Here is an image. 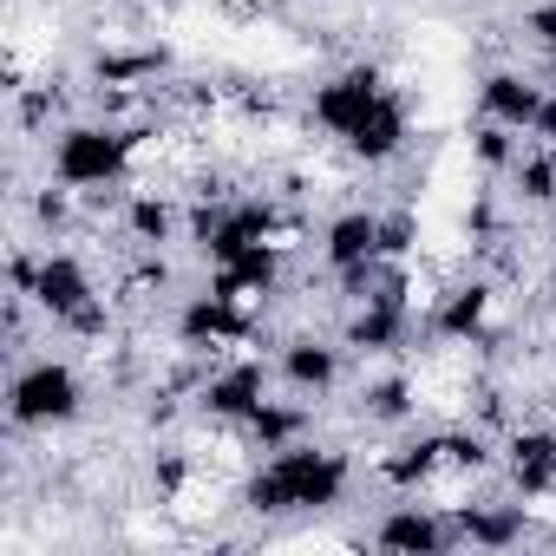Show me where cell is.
<instances>
[{
	"mask_svg": "<svg viewBox=\"0 0 556 556\" xmlns=\"http://www.w3.org/2000/svg\"><path fill=\"white\" fill-rule=\"evenodd\" d=\"M426 334L445 348H491L497 341V289L484 275H458L426 302Z\"/></svg>",
	"mask_w": 556,
	"mask_h": 556,
	"instance_id": "8",
	"label": "cell"
},
{
	"mask_svg": "<svg viewBox=\"0 0 556 556\" xmlns=\"http://www.w3.org/2000/svg\"><path fill=\"white\" fill-rule=\"evenodd\" d=\"M393 92H400V86H393L374 60H348V66H334V73H321V79L308 86V125L341 151Z\"/></svg>",
	"mask_w": 556,
	"mask_h": 556,
	"instance_id": "5",
	"label": "cell"
},
{
	"mask_svg": "<svg viewBox=\"0 0 556 556\" xmlns=\"http://www.w3.org/2000/svg\"><path fill=\"white\" fill-rule=\"evenodd\" d=\"M86 406H92L86 374H79L66 354H34V361H21L14 380H8V426H14V432L53 439V432L79 426Z\"/></svg>",
	"mask_w": 556,
	"mask_h": 556,
	"instance_id": "4",
	"label": "cell"
},
{
	"mask_svg": "<svg viewBox=\"0 0 556 556\" xmlns=\"http://www.w3.org/2000/svg\"><path fill=\"white\" fill-rule=\"evenodd\" d=\"M497 471L523 504L556 497V426H510L497 445Z\"/></svg>",
	"mask_w": 556,
	"mask_h": 556,
	"instance_id": "12",
	"label": "cell"
},
{
	"mask_svg": "<svg viewBox=\"0 0 556 556\" xmlns=\"http://www.w3.org/2000/svg\"><path fill=\"white\" fill-rule=\"evenodd\" d=\"M523 34L536 40V53H556V0H536L523 14Z\"/></svg>",
	"mask_w": 556,
	"mask_h": 556,
	"instance_id": "27",
	"label": "cell"
},
{
	"mask_svg": "<svg viewBox=\"0 0 556 556\" xmlns=\"http://www.w3.org/2000/svg\"><path fill=\"white\" fill-rule=\"evenodd\" d=\"M523 131H510V125H491V118H478L471 131H465V151H471V164L484 170V177H510V164L523 157Z\"/></svg>",
	"mask_w": 556,
	"mask_h": 556,
	"instance_id": "22",
	"label": "cell"
},
{
	"mask_svg": "<svg viewBox=\"0 0 556 556\" xmlns=\"http://www.w3.org/2000/svg\"><path fill=\"white\" fill-rule=\"evenodd\" d=\"M471 105H478V118L536 138V118H543V105H549V79H536V73H523V66H484V73L471 79Z\"/></svg>",
	"mask_w": 556,
	"mask_h": 556,
	"instance_id": "10",
	"label": "cell"
},
{
	"mask_svg": "<svg viewBox=\"0 0 556 556\" xmlns=\"http://www.w3.org/2000/svg\"><path fill=\"white\" fill-rule=\"evenodd\" d=\"M275 380H282L289 393H302V400H328V393L348 380V348H341V334H334V341H328V334H289L282 354H275Z\"/></svg>",
	"mask_w": 556,
	"mask_h": 556,
	"instance_id": "13",
	"label": "cell"
},
{
	"mask_svg": "<svg viewBox=\"0 0 556 556\" xmlns=\"http://www.w3.org/2000/svg\"><path fill=\"white\" fill-rule=\"evenodd\" d=\"M354 413L367 426H380V432H406L419 419V380L413 374H374V380H361V406Z\"/></svg>",
	"mask_w": 556,
	"mask_h": 556,
	"instance_id": "20",
	"label": "cell"
},
{
	"mask_svg": "<svg viewBox=\"0 0 556 556\" xmlns=\"http://www.w3.org/2000/svg\"><path fill=\"white\" fill-rule=\"evenodd\" d=\"M452 523H458V543L465 549H523L536 536L530 523V504L510 491V497H471V504H452Z\"/></svg>",
	"mask_w": 556,
	"mask_h": 556,
	"instance_id": "14",
	"label": "cell"
},
{
	"mask_svg": "<svg viewBox=\"0 0 556 556\" xmlns=\"http://www.w3.org/2000/svg\"><path fill=\"white\" fill-rule=\"evenodd\" d=\"M374 478L393 491V497H426L439 478H452V445H445V426L439 432H406L400 445H387L374 458Z\"/></svg>",
	"mask_w": 556,
	"mask_h": 556,
	"instance_id": "11",
	"label": "cell"
},
{
	"mask_svg": "<svg viewBox=\"0 0 556 556\" xmlns=\"http://www.w3.org/2000/svg\"><path fill=\"white\" fill-rule=\"evenodd\" d=\"M289 282V242H249L223 262H210V289L236 295V302H268V295H282Z\"/></svg>",
	"mask_w": 556,
	"mask_h": 556,
	"instance_id": "15",
	"label": "cell"
},
{
	"mask_svg": "<svg viewBox=\"0 0 556 556\" xmlns=\"http://www.w3.org/2000/svg\"><path fill=\"white\" fill-rule=\"evenodd\" d=\"M184 223H190V210L170 190H131L125 210H118V229H125L131 249H170L184 236Z\"/></svg>",
	"mask_w": 556,
	"mask_h": 556,
	"instance_id": "18",
	"label": "cell"
},
{
	"mask_svg": "<svg viewBox=\"0 0 556 556\" xmlns=\"http://www.w3.org/2000/svg\"><path fill=\"white\" fill-rule=\"evenodd\" d=\"M73 197H79V190H66L60 177H47V190H34V197H27L34 223H40L53 242H60V236H66V223H73Z\"/></svg>",
	"mask_w": 556,
	"mask_h": 556,
	"instance_id": "24",
	"label": "cell"
},
{
	"mask_svg": "<svg viewBox=\"0 0 556 556\" xmlns=\"http://www.w3.org/2000/svg\"><path fill=\"white\" fill-rule=\"evenodd\" d=\"M138 144H144V131H131V125L66 118L47 138V177H60L79 197H112V190H125V177L138 164Z\"/></svg>",
	"mask_w": 556,
	"mask_h": 556,
	"instance_id": "2",
	"label": "cell"
},
{
	"mask_svg": "<svg viewBox=\"0 0 556 556\" xmlns=\"http://www.w3.org/2000/svg\"><path fill=\"white\" fill-rule=\"evenodd\" d=\"M308 426H315L308 400L282 387V393H268V400H262V406H255V413H249V419L236 426V439H242V452H255V458H262V452L302 445V439H308Z\"/></svg>",
	"mask_w": 556,
	"mask_h": 556,
	"instance_id": "16",
	"label": "cell"
},
{
	"mask_svg": "<svg viewBox=\"0 0 556 556\" xmlns=\"http://www.w3.org/2000/svg\"><path fill=\"white\" fill-rule=\"evenodd\" d=\"M380 249H387V262H413V249H419V216H413V210H380Z\"/></svg>",
	"mask_w": 556,
	"mask_h": 556,
	"instance_id": "25",
	"label": "cell"
},
{
	"mask_svg": "<svg viewBox=\"0 0 556 556\" xmlns=\"http://www.w3.org/2000/svg\"><path fill=\"white\" fill-rule=\"evenodd\" d=\"M374 549H400V556H445L458 549V523H452V504H426V497H400L374 517L367 530Z\"/></svg>",
	"mask_w": 556,
	"mask_h": 556,
	"instance_id": "9",
	"label": "cell"
},
{
	"mask_svg": "<svg viewBox=\"0 0 556 556\" xmlns=\"http://www.w3.org/2000/svg\"><path fill=\"white\" fill-rule=\"evenodd\" d=\"M34 315L73 341H105L112 334V295L99 289V275L79 249H60L47 242L40 249V268H34V289H27Z\"/></svg>",
	"mask_w": 556,
	"mask_h": 556,
	"instance_id": "3",
	"label": "cell"
},
{
	"mask_svg": "<svg viewBox=\"0 0 556 556\" xmlns=\"http://www.w3.org/2000/svg\"><path fill=\"white\" fill-rule=\"evenodd\" d=\"M543 308L556 315V268H549V282H543Z\"/></svg>",
	"mask_w": 556,
	"mask_h": 556,
	"instance_id": "29",
	"label": "cell"
},
{
	"mask_svg": "<svg viewBox=\"0 0 556 556\" xmlns=\"http://www.w3.org/2000/svg\"><path fill=\"white\" fill-rule=\"evenodd\" d=\"M53 112H60V86H14V118H21V131H40Z\"/></svg>",
	"mask_w": 556,
	"mask_h": 556,
	"instance_id": "26",
	"label": "cell"
},
{
	"mask_svg": "<svg viewBox=\"0 0 556 556\" xmlns=\"http://www.w3.org/2000/svg\"><path fill=\"white\" fill-rule=\"evenodd\" d=\"M275 387V361H262V354H223V361H210V374H197V387H190V406L210 419V426H242Z\"/></svg>",
	"mask_w": 556,
	"mask_h": 556,
	"instance_id": "7",
	"label": "cell"
},
{
	"mask_svg": "<svg viewBox=\"0 0 556 556\" xmlns=\"http://www.w3.org/2000/svg\"><path fill=\"white\" fill-rule=\"evenodd\" d=\"M536 144L556 151V92H549V105H543V118H536Z\"/></svg>",
	"mask_w": 556,
	"mask_h": 556,
	"instance_id": "28",
	"label": "cell"
},
{
	"mask_svg": "<svg viewBox=\"0 0 556 556\" xmlns=\"http://www.w3.org/2000/svg\"><path fill=\"white\" fill-rule=\"evenodd\" d=\"M543 79H549V92H556V53H543Z\"/></svg>",
	"mask_w": 556,
	"mask_h": 556,
	"instance_id": "30",
	"label": "cell"
},
{
	"mask_svg": "<svg viewBox=\"0 0 556 556\" xmlns=\"http://www.w3.org/2000/svg\"><path fill=\"white\" fill-rule=\"evenodd\" d=\"M406 144H413V105H406V92H393V99L341 144V157H354L361 170H387L393 157H406Z\"/></svg>",
	"mask_w": 556,
	"mask_h": 556,
	"instance_id": "17",
	"label": "cell"
},
{
	"mask_svg": "<svg viewBox=\"0 0 556 556\" xmlns=\"http://www.w3.org/2000/svg\"><path fill=\"white\" fill-rule=\"evenodd\" d=\"M164 73H170V47H105L92 60L99 92H151Z\"/></svg>",
	"mask_w": 556,
	"mask_h": 556,
	"instance_id": "19",
	"label": "cell"
},
{
	"mask_svg": "<svg viewBox=\"0 0 556 556\" xmlns=\"http://www.w3.org/2000/svg\"><path fill=\"white\" fill-rule=\"evenodd\" d=\"M144 478H151V497H157V504H177V497L197 484V458H190L184 445H157Z\"/></svg>",
	"mask_w": 556,
	"mask_h": 556,
	"instance_id": "23",
	"label": "cell"
},
{
	"mask_svg": "<svg viewBox=\"0 0 556 556\" xmlns=\"http://www.w3.org/2000/svg\"><path fill=\"white\" fill-rule=\"evenodd\" d=\"M504 184H510V203H523V210H556V151H543V144L530 138Z\"/></svg>",
	"mask_w": 556,
	"mask_h": 556,
	"instance_id": "21",
	"label": "cell"
},
{
	"mask_svg": "<svg viewBox=\"0 0 556 556\" xmlns=\"http://www.w3.org/2000/svg\"><path fill=\"white\" fill-rule=\"evenodd\" d=\"M354 478L361 465L341 452V445H282V452H262L242 484H236V504L249 517H328L354 497Z\"/></svg>",
	"mask_w": 556,
	"mask_h": 556,
	"instance_id": "1",
	"label": "cell"
},
{
	"mask_svg": "<svg viewBox=\"0 0 556 556\" xmlns=\"http://www.w3.org/2000/svg\"><path fill=\"white\" fill-rule=\"evenodd\" d=\"M255 334H262L255 302H236V295H223V289H210V282H203L197 295H184L177 315H170V341H177L184 361H223V354L249 348Z\"/></svg>",
	"mask_w": 556,
	"mask_h": 556,
	"instance_id": "6",
	"label": "cell"
}]
</instances>
